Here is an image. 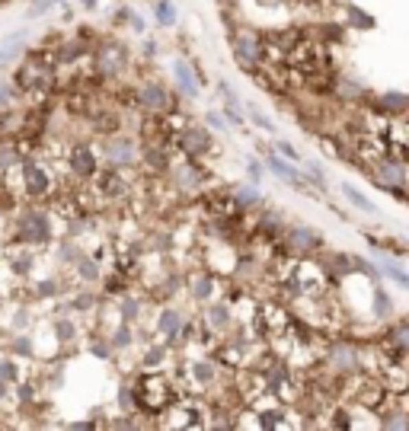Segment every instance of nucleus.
<instances>
[{
    "instance_id": "obj_1",
    "label": "nucleus",
    "mask_w": 409,
    "mask_h": 431,
    "mask_svg": "<svg viewBox=\"0 0 409 431\" xmlns=\"http://www.w3.org/2000/svg\"><path fill=\"white\" fill-rule=\"evenodd\" d=\"M19 240L23 243H48L51 240V218L38 208H29V211L19 214Z\"/></svg>"
},
{
    "instance_id": "obj_2",
    "label": "nucleus",
    "mask_w": 409,
    "mask_h": 431,
    "mask_svg": "<svg viewBox=\"0 0 409 431\" xmlns=\"http://www.w3.org/2000/svg\"><path fill=\"white\" fill-rule=\"evenodd\" d=\"M176 147L183 156L198 160V156H204L211 150V131L202 128V125H189V128H183L176 135Z\"/></svg>"
},
{
    "instance_id": "obj_3",
    "label": "nucleus",
    "mask_w": 409,
    "mask_h": 431,
    "mask_svg": "<svg viewBox=\"0 0 409 431\" xmlns=\"http://www.w3.org/2000/svg\"><path fill=\"white\" fill-rule=\"evenodd\" d=\"M262 42L256 38V32H240V36H233V58H237V65L243 71H256L262 65Z\"/></svg>"
},
{
    "instance_id": "obj_4",
    "label": "nucleus",
    "mask_w": 409,
    "mask_h": 431,
    "mask_svg": "<svg viewBox=\"0 0 409 431\" xmlns=\"http://www.w3.org/2000/svg\"><path fill=\"white\" fill-rule=\"evenodd\" d=\"M138 106L144 112H154V115H163V112H173V100H170V90L157 80L141 83L138 90Z\"/></svg>"
},
{
    "instance_id": "obj_5",
    "label": "nucleus",
    "mask_w": 409,
    "mask_h": 431,
    "mask_svg": "<svg viewBox=\"0 0 409 431\" xmlns=\"http://www.w3.org/2000/svg\"><path fill=\"white\" fill-rule=\"evenodd\" d=\"M138 147H135V141L128 138H112L102 144V160L109 166H115V170H125V166H135L138 163Z\"/></svg>"
},
{
    "instance_id": "obj_6",
    "label": "nucleus",
    "mask_w": 409,
    "mask_h": 431,
    "mask_svg": "<svg viewBox=\"0 0 409 431\" xmlns=\"http://www.w3.org/2000/svg\"><path fill=\"white\" fill-rule=\"evenodd\" d=\"M23 192L29 198H42V195L51 192V173L42 163H36V160L23 163Z\"/></svg>"
},
{
    "instance_id": "obj_7",
    "label": "nucleus",
    "mask_w": 409,
    "mask_h": 431,
    "mask_svg": "<svg viewBox=\"0 0 409 431\" xmlns=\"http://www.w3.org/2000/svg\"><path fill=\"white\" fill-rule=\"evenodd\" d=\"M173 80H176V90L186 96V100H198V90L204 86L202 73L189 65L186 58H176L173 61Z\"/></svg>"
},
{
    "instance_id": "obj_8",
    "label": "nucleus",
    "mask_w": 409,
    "mask_h": 431,
    "mask_svg": "<svg viewBox=\"0 0 409 431\" xmlns=\"http://www.w3.org/2000/svg\"><path fill=\"white\" fill-rule=\"evenodd\" d=\"M100 73L102 77H119L125 67H128L131 61V51L125 45H119V42H109V45H102L100 48Z\"/></svg>"
},
{
    "instance_id": "obj_9",
    "label": "nucleus",
    "mask_w": 409,
    "mask_h": 431,
    "mask_svg": "<svg viewBox=\"0 0 409 431\" xmlns=\"http://www.w3.org/2000/svg\"><path fill=\"white\" fill-rule=\"evenodd\" d=\"M170 176H173V183H176V189H183V192H196V189H202L204 185V173L202 166L196 163V160H179V163H170Z\"/></svg>"
},
{
    "instance_id": "obj_10",
    "label": "nucleus",
    "mask_w": 409,
    "mask_h": 431,
    "mask_svg": "<svg viewBox=\"0 0 409 431\" xmlns=\"http://www.w3.org/2000/svg\"><path fill=\"white\" fill-rule=\"evenodd\" d=\"M266 166H269V173L275 176V179H281L285 185H291V189H298V192H310L304 183V173H301L294 163H288V160H281V156L269 154L266 156Z\"/></svg>"
},
{
    "instance_id": "obj_11",
    "label": "nucleus",
    "mask_w": 409,
    "mask_h": 431,
    "mask_svg": "<svg viewBox=\"0 0 409 431\" xmlns=\"http://www.w3.org/2000/svg\"><path fill=\"white\" fill-rule=\"evenodd\" d=\"M71 170L77 173V179H93L96 170H100V156L86 144H77L74 150H71Z\"/></svg>"
},
{
    "instance_id": "obj_12",
    "label": "nucleus",
    "mask_w": 409,
    "mask_h": 431,
    "mask_svg": "<svg viewBox=\"0 0 409 431\" xmlns=\"http://www.w3.org/2000/svg\"><path fill=\"white\" fill-rule=\"evenodd\" d=\"M288 246L298 253V256H310L314 249H320V233H316L314 227H304V224H298V227L288 230Z\"/></svg>"
},
{
    "instance_id": "obj_13",
    "label": "nucleus",
    "mask_w": 409,
    "mask_h": 431,
    "mask_svg": "<svg viewBox=\"0 0 409 431\" xmlns=\"http://www.w3.org/2000/svg\"><path fill=\"white\" fill-rule=\"evenodd\" d=\"M329 367H333L336 374H355V371L362 367L358 349H352V345H336V349L329 351Z\"/></svg>"
},
{
    "instance_id": "obj_14",
    "label": "nucleus",
    "mask_w": 409,
    "mask_h": 431,
    "mask_svg": "<svg viewBox=\"0 0 409 431\" xmlns=\"http://www.w3.org/2000/svg\"><path fill=\"white\" fill-rule=\"evenodd\" d=\"M26 38H29V29H16V32L3 36V42H0V71H3L7 65H13V61L23 55Z\"/></svg>"
},
{
    "instance_id": "obj_15",
    "label": "nucleus",
    "mask_w": 409,
    "mask_h": 431,
    "mask_svg": "<svg viewBox=\"0 0 409 431\" xmlns=\"http://www.w3.org/2000/svg\"><path fill=\"white\" fill-rule=\"evenodd\" d=\"M96 189H100V195H106V198H119V195L128 192V183H121V170H115V166H109L106 173H100L96 170Z\"/></svg>"
},
{
    "instance_id": "obj_16",
    "label": "nucleus",
    "mask_w": 409,
    "mask_h": 431,
    "mask_svg": "<svg viewBox=\"0 0 409 431\" xmlns=\"http://www.w3.org/2000/svg\"><path fill=\"white\" fill-rule=\"evenodd\" d=\"M19 90H32V86H42L45 80H51V73H48V67L42 65V61H29L23 71H19Z\"/></svg>"
},
{
    "instance_id": "obj_17",
    "label": "nucleus",
    "mask_w": 409,
    "mask_h": 431,
    "mask_svg": "<svg viewBox=\"0 0 409 431\" xmlns=\"http://www.w3.org/2000/svg\"><path fill=\"white\" fill-rule=\"evenodd\" d=\"M377 272H381L384 278H390V281H397L400 288H409V275H406V268L397 262V259L390 256H377Z\"/></svg>"
},
{
    "instance_id": "obj_18",
    "label": "nucleus",
    "mask_w": 409,
    "mask_h": 431,
    "mask_svg": "<svg viewBox=\"0 0 409 431\" xmlns=\"http://www.w3.org/2000/svg\"><path fill=\"white\" fill-rule=\"evenodd\" d=\"M406 106H409L406 93L390 90V93H381V96H377V109H381L384 115H403V112H406Z\"/></svg>"
},
{
    "instance_id": "obj_19",
    "label": "nucleus",
    "mask_w": 409,
    "mask_h": 431,
    "mask_svg": "<svg viewBox=\"0 0 409 431\" xmlns=\"http://www.w3.org/2000/svg\"><path fill=\"white\" fill-rule=\"evenodd\" d=\"M262 202V195H259V185H253V183H246V185H237L233 189V205L237 208H256V205Z\"/></svg>"
},
{
    "instance_id": "obj_20",
    "label": "nucleus",
    "mask_w": 409,
    "mask_h": 431,
    "mask_svg": "<svg viewBox=\"0 0 409 431\" xmlns=\"http://www.w3.org/2000/svg\"><path fill=\"white\" fill-rule=\"evenodd\" d=\"M183 323H186V316L179 310H163L160 313V320H157V332H163V336H179V329H183Z\"/></svg>"
},
{
    "instance_id": "obj_21",
    "label": "nucleus",
    "mask_w": 409,
    "mask_h": 431,
    "mask_svg": "<svg viewBox=\"0 0 409 431\" xmlns=\"http://www.w3.org/2000/svg\"><path fill=\"white\" fill-rule=\"evenodd\" d=\"M339 189H342V195H345V198H349V202L355 205V208H358V211H364V214H377V208H374V202H371V198L358 192V189H355L352 183H342Z\"/></svg>"
},
{
    "instance_id": "obj_22",
    "label": "nucleus",
    "mask_w": 409,
    "mask_h": 431,
    "mask_svg": "<svg viewBox=\"0 0 409 431\" xmlns=\"http://www.w3.org/2000/svg\"><path fill=\"white\" fill-rule=\"evenodd\" d=\"M192 374H196V384L198 386H211L214 377H218V367H214V361L198 358V361H192Z\"/></svg>"
},
{
    "instance_id": "obj_23",
    "label": "nucleus",
    "mask_w": 409,
    "mask_h": 431,
    "mask_svg": "<svg viewBox=\"0 0 409 431\" xmlns=\"http://www.w3.org/2000/svg\"><path fill=\"white\" fill-rule=\"evenodd\" d=\"M144 163H148L150 170H160V173H163V170H170V163H173V160L167 156V150H163V147H144Z\"/></svg>"
},
{
    "instance_id": "obj_24",
    "label": "nucleus",
    "mask_w": 409,
    "mask_h": 431,
    "mask_svg": "<svg viewBox=\"0 0 409 431\" xmlns=\"http://www.w3.org/2000/svg\"><path fill=\"white\" fill-rule=\"evenodd\" d=\"M374 316L377 320H390L393 316V301H390V294H384L381 288H374Z\"/></svg>"
},
{
    "instance_id": "obj_25",
    "label": "nucleus",
    "mask_w": 409,
    "mask_h": 431,
    "mask_svg": "<svg viewBox=\"0 0 409 431\" xmlns=\"http://www.w3.org/2000/svg\"><path fill=\"white\" fill-rule=\"evenodd\" d=\"M336 90L342 93L345 100H358V96H364V83H358L355 77H339V80H336Z\"/></svg>"
},
{
    "instance_id": "obj_26",
    "label": "nucleus",
    "mask_w": 409,
    "mask_h": 431,
    "mask_svg": "<svg viewBox=\"0 0 409 431\" xmlns=\"http://www.w3.org/2000/svg\"><path fill=\"white\" fill-rule=\"evenodd\" d=\"M154 19H157L160 26H173V23H176L173 3H170V0H157V3H154Z\"/></svg>"
},
{
    "instance_id": "obj_27",
    "label": "nucleus",
    "mask_w": 409,
    "mask_h": 431,
    "mask_svg": "<svg viewBox=\"0 0 409 431\" xmlns=\"http://www.w3.org/2000/svg\"><path fill=\"white\" fill-rule=\"evenodd\" d=\"M58 3H65V0H32V7L26 10V19H38L45 16L51 7H58Z\"/></svg>"
},
{
    "instance_id": "obj_28",
    "label": "nucleus",
    "mask_w": 409,
    "mask_h": 431,
    "mask_svg": "<svg viewBox=\"0 0 409 431\" xmlns=\"http://www.w3.org/2000/svg\"><path fill=\"white\" fill-rule=\"evenodd\" d=\"M246 115H250V121H253V125H256V128L269 131V135H272V131H275V125H272V119H269V115H262V112L256 109V106H246Z\"/></svg>"
},
{
    "instance_id": "obj_29",
    "label": "nucleus",
    "mask_w": 409,
    "mask_h": 431,
    "mask_svg": "<svg viewBox=\"0 0 409 431\" xmlns=\"http://www.w3.org/2000/svg\"><path fill=\"white\" fill-rule=\"evenodd\" d=\"M208 320L214 323V326H231V310H227V307H221V303H218V307H211V310H208Z\"/></svg>"
},
{
    "instance_id": "obj_30",
    "label": "nucleus",
    "mask_w": 409,
    "mask_h": 431,
    "mask_svg": "<svg viewBox=\"0 0 409 431\" xmlns=\"http://www.w3.org/2000/svg\"><path fill=\"white\" fill-rule=\"evenodd\" d=\"M275 154H285L288 163H301V154L294 150V144H288V141H275Z\"/></svg>"
},
{
    "instance_id": "obj_31",
    "label": "nucleus",
    "mask_w": 409,
    "mask_h": 431,
    "mask_svg": "<svg viewBox=\"0 0 409 431\" xmlns=\"http://www.w3.org/2000/svg\"><path fill=\"white\" fill-rule=\"evenodd\" d=\"M13 163H19V154L13 147H0V173H7Z\"/></svg>"
},
{
    "instance_id": "obj_32",
    "label": "nucleus",
    "mask_w": 409,
    "mask_h": 431,
    "mask_svg": "<svg viewBox=\"0 0 409 431\" xmlns=\"http://www.w3.org/2000/svg\"><path fill=\"white\" fill-rule=\"evenodd\" d=\"M138 313H141V303L135 301V297H125V301H121V316H125V320H138Z\"/></svg>"
},
{
    "instance_id": "obj_33",
    "label": "nucleus",
    "mask_w": 409,
    "mask_h": 431,
    "mask_svg": "<svg viewBox=\"0 0 409 431\" xmlns=\"http://www.w3.org/2000/svg\"><path fill=\"white\" fill-rule=\"evenodd\" d=\"M74 58H80V45L77 42H67V45L58 48V61H74Z\"/></svg>"
},
{
    "instance_id": "obj_34",
    "label": "nucleus",
    "mask_w": 409,
    "mask_h": 431,
    "mask_svg": "<svg viewBox=\"0 0 409 431\" xmlns=\"http://www.w3.org/2000/svg\"><path fill=\"white\" fill-rule=\"evenodd\" d=\"M121 19H125V23H131V29H135V32H144V19L138 16V13H135V10H121Z\"/></svg>"
},
{
    "instance_id": "obj_35",
    "label": "nucleus",
    "mask_w": 409,
    "mask_h": 431,
    "mask_svg": "<svg viewBox=\"0 0 409 431\" xmlns=\"http://www.w3.org/2000/svg\"><path fill=\"white\" fill-rule=\"evenodd\" d=\"M10 102H13V86L7 80H0V112L10 109Z\"/></svg>"
},
{
    "instance_id": "obj_36",
    "label": "nucleus",
    "mask_w": 409,
    "mask_h": 431,
    "mask_svg": "<svg viewBox=\"0 0 409 431\" xmlns=\"http://www.w3.org/2000/svg\"><path fill=\"white\" fill-rule=\"evenodd\" d=\"M77 266H80V275H84L86 281H96V278H100V272H96L93 262H86V259H77Z\"/></svg>"
},
{
    "instance_id": "obj_37",
    "label": "nucleus",
    "mask_w": 409,
    "mask_h": 431,
    "mask_svg": "<svg viewBox=\"0 0 409 431\" xmlns=\"http://www.w3.org/2000/svg\"><path fill=\"white\" fill-rule=\"evenodd\" d=\"M221 96H224V102H227L231 109H240V96H237V93H233L227 83H221Z\"/></svg>"
},
{
    "instance_id": "obj_38",
    "label": "nucleus",
    "mask_w": 409,
    "mask_h": 431,
    "mask_svg": "<svg viewBox=\"0 0 409 431\" xmlns=\"http://www.w3.org/2000/svg\"><path fill=\"white\" fill-rule=\"evenodd\" d=\"M246 176H250V183H253V185H259V179H262V166L256 163V160H250V163H246Z\"/></svg>"
},
{
    "instance_id": "obj_39",
    "label": "nucleus",
    "mask_w": 409,
    "mask_h": 431,
    "mask_svg": "<svg viewBox=\"0 0 409 431\" xmlns=\"http://www.w3.org/2000/svg\"><path fill=\"white\" fill-rule=\"evenodd\" d=\"M211 294V278H198L196 281V297L202 301V297H208Z\"/></svg>"
},
{
    "instance_id": "obj_40",
    "label": "nucleus",
    "mask_w": 409,
    "mask_h": 431,
    "mask_svg": "<svg viewBox=\"0 0 409 431\" xmlns=\"http://www.w3.org/2000/svg\"><path fill=\"white\" fill-rule=\"evenodd\" d=\"M125 342H128V345H131V329H128V326H121V329L115 332V339H112V345H115V349H121Z\"/></svg>"
},
{
    "instance_id": "obj_41",
    "label": "nucleus",
    "mask_w": 409,
    "mask_h": 431,
    "mask_svg": "<svg viewBox=\"0 0 409 431\" xmlns=\"http://www.w3.org/2000/svg\"><path fill=\"white\" fill-rule=\"evenodd\" d=\"M204 125H211L214 131H224V119H221V115H214V112H208V115H204Z\"/></svg>"
},
{
    "instance_id": "obj_42",
    "label": "nucleus",
    "mask_w": 409,
    "mask_h": 431,
    "mask_svg": "<svg viewBox=\"0 0 409 431\" xmlns=\"http://www.w3.org/2000/svg\"><path fill=\"white\" fill-rule=\"evenodd\" d=\"M163 355H167V351H163V349L150 351V355H148V364H160V358H163Z\"/></svg>"
},
{
    "instance_id": "obj_43",
    "label": "nucleus",
    "mask_w": 409,
    "mask_h": 431,
    "mask_svg": "<svg viewBox=\"0 0 409 431\" xmlns=\"http://www.w3.org/2000/svg\"><path fill=\"white\" fill-rule=\"evenodd\" d=\"M157 55V42H144V58H154Z\"/></svg>"
},
{
    "instance_id": "obj_44",
    "label": "nucleus",
    "mask_w": 409,
    "mask_h": 431,
    "mask_svg": "<svg viewBox=\"0 0 409 431\" xmlns=\"http://www.w3.org/2000/svg\"><path fill=\"white\" fill-rule=\"evenodd\" d=\"M80 3H84L86 10H93V7H96V0H80Z\"/></svg>"
},
{
    "instance_id": "obj_45",
    "label": "nucleus",
    "mask_w": 409,
    "mask_h": 431,
    "mask_svg": "<svg viewBox=\"0 0 409 431\" xmlns=\"http://www.w3.org/2000/svg\"><path fill=\"white\" fill-rule=\"evenodd\" d=\"M218 3H221V7H227V3H231V0H218Z\"/></svg>"
}]
</instances>
